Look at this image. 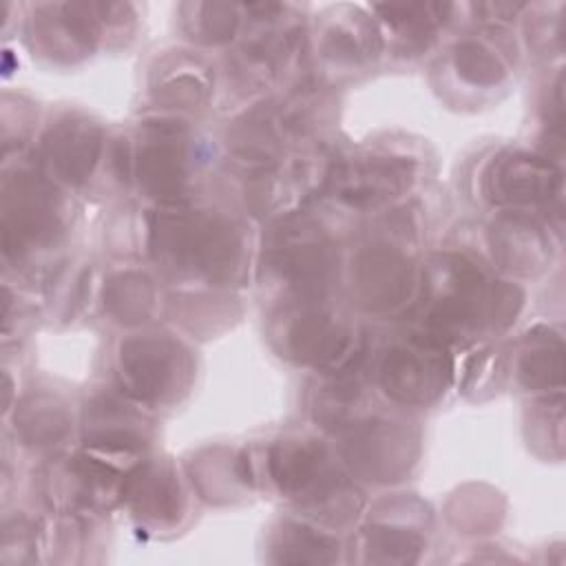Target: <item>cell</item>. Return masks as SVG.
I'll use <instances>...</instances> for the list:
<instances>
[{"label": "cell", "mask_w": 566, "mask_h": 566, "mask_svg": "<svg viewBox=\"0 0 566 566\" xmlns=\"http://www.w3.org/2000/svg\"><path fill=\"white\" fill-rule=\"evenodd\" d=\"M283 329V347L287 356L305 365H329L347 356L352 347V329L329 312L307 310L290 316Z\"/></svg>", "instance_id": "cell-7"}, {"label": "cell", "mask_w": 566, "mask_h": 566, "mask_svg": "<svg viewBox=\"0 0 566 566\" xmlns=\"http://www.w3.org/2000/svg\"><path fill=\"white\" fill-rule=\"evenodd\" d=\"M184 142L177 126L159 124L139 148V181L155 197L175 201L181 195L188 166Z\"/></svg>", "instance_id": "cell-8"}, {"label": "cell", "mask_w": 566, "mask_h": 566, "mask_svg": "<svg viewBox=\"0 0 566 566\" xmlns=\"http://www.w3.org/2000/svg\"><path fill=\"white\" fill-rule=\"evenodd\" d=\"M153 237V250L175 270L210 281L232 276L241 256V237L232 223L206 212L159 214Z\"/></svg>", "instance_id": "cell-1"}, {"label": "cell", "mask_w": 566, "mask_h": 566, "mask_svg": "<svg viewBox=\"0 0 566 566\" xmlns=\"http://www.w3.org/2000/svg\"><path fill=\"white\" fill-rule=\"evenodd\" d=\"M411 170L405 161L394 157H365L340 172H334L332 181L338 197L352 206H367L400 195L409 184Z\"/></svg>", "instance_id": "cell-9"}, {"label": "cell", "mask_w": 566, "mask_h": 566, "mask_svg": "<svg viewBox=\"0 0 566 566\" xmlns=\"http://www.w3.org/2000/svg\"><path fill=\"white\" fill-rule=\"evenodd\" d=\"M522 374L528 387H546L562 382V343L559 338L531 347L522 363Z\"/></svg>", "instance_id": "cell-14"}, {"label": "cell", "mask_w": 566, "mask_h": 566, "mask_svg": "<svg viewBox=\"0 0 566 566\" xmlns=\"http://www.w3.org/2000/svg\"><path fill=\"white\" fill-rule=\"evenodd\" d=\"M442 279L431 298V323L440 329L480 327L504 318V312L517 305L513 290L489 281L473 263L453 259L444 265Z\"/></svg>", "instance_id": "cell-2"}, {"label": "cell", "mask_w": 566, "mask_h": 566, "mask_svg": "<svg viewBox=\"0 0 566 566\" xmlns=\"http://www.w3.org/2000/svg\"><path fill=\"white\" fill-rule=\"evenodd\" d=\"M312 228H285L270 243L265 265L298 292H321L336 265L332 245Z\"/></svg>", "instance_id": "cell-5"}, {"label": "cell", "mask_w": 566, "mask_h": 566, "mask_svg": "<svg viewBox=\"0 0 566 566\" xmlns=\"http://www.w3.org/2000/svg\"><path fill=\"white\" fill-rule=\"evenodd\" d=\"M411 274L396 252H367L356 268V285L369 307L398 305L409 294Z\"/></svg>", "instance_id": "cell-10"}, {"label": "cell", "mask_w": 566, "mask_h": 566, "mask_svg": "<svg viewBox=\"0 0 566 566\" xmlns=\"http://www.w3.org/2000/svg\"><path fill=\"white\" fill-rule=\"evenodd\" d=\"M458 69L462 77H467L471 84L491 86L504 77V64L502 60L486 46L478 42H464L458 46Z\"/></svg>", "instance_id": "cell-13"}, {"label": "cell", "mask_w": 566, "mask_h": 566, "mask_svg": "<svg viewBox=\"0 0 566 566\" xmlns=\"http://www.w3.org/2000/svg\"><path fill=\"white\" fill-rule=\"evenodd\" d=\"M562 188V172L546 159L513 153L491 161L486 197L495 203L535 206L551 201Z\"/></svg>", "instance_id": "cell-6"}, {"label": "cell", "mask_w": 566, "mask_h": 566, "mask_svg": "<svg viewBox=\"0 0 566 566\" xmlns=\"http://www.w3.org/2000/svg\"><path fill=\"white\" fill-rule=\"evenodd\" d=\"M119 374L128 391L144 400H159L181 387L188 376V356L175 340L146 336L122 345Z\"/></svg>", "instance_id": "cell-3"}, {"label": "cell", "mask_w": 566, "mask_h": 566, "mask_svg": "<svg viewBox=\"0 0 566 566\" xmlns=\"http://www.w3.org/2000/svg\"><path fill=\"white\" fill-rule=\"evenodd\" d=\"M433 340H407L394 347L380 367V382L389 396L409 405H424L444 387L449 367Z\"/></svg>", "instance_id": "cell-4"}, {"label": "cell", "mask_w": 566, "mask_h": 566, "mask_svg": "<svg viewBox=\"0 0 566 566\" xmlns=\"http://www.w3.org/2000/svg\"><path fill=\"white\" fill-rule=\"evenodd\" d=\"M139 502L146 509L148 515H161V513H175L177 509V489L168 480H159V475H150L139 486Z\"/></svg>", "instance_id": "cell-15"}, {"label": "cell", "mask_w": 566, "mask_h": 566, "mask_svg": "<svg viewBox=\"0 0 566 566\" xmlns=\"http://www.w3.org/2000/svg\"><path fill=\"white\" fill-rule=\"evenodd\" d=\"M272 478L279 482L283 493L298 495L318 484L316 473H323L321 449L314 444H281L270 455Z\"/></svg>", "instance_id": "cell-12"}, {"label": "cell", "mask_w": 566, "mask_h": 566, "mask_svg": "<svg viewBox=\"0 0 566 566\" xmlns=\"http://www.w3.org/2000/svg\"><path fill=\"white\" fill-rule=\"evenodd\" d=\"M46 153L55 170L69 181H82L99 153V130L91 122H62L46 139Z\"/></svg>", "instance_id": "cell-11"}]
</instances>
